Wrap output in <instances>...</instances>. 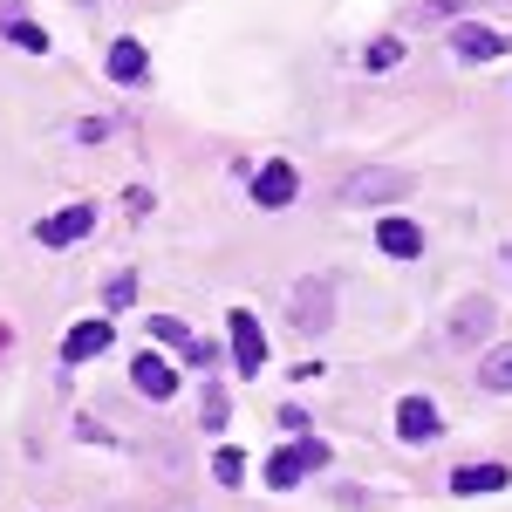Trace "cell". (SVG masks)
<instances>
[{"instance_id":"7c38bea8","label":"cell","mask_w":512,"mask_h":512,"mask_svg":"<svg viewBox=\"0 0 512 512\" xmlns=\"http://www.w3.org/2000/svg\"><path fill=\"white\" fill-rule=\"evenodd\" d=\"M506 465H458V472H451V492H458V499H485V492H506Z\"/></svg>"},{"instance_id":"ba28073f","label":"cell","mask_w":512,"mask_h":512,"mask_svg":"<svg viewBox=\"0 0 512 512\" xmlns=\"http://www.w3.org/2000/svg\"><path fill=\"white\" fill-rule=\"evenodd\" d=\"M89 226H96V212H89V205H62V212H48V219L35 226V239H41V246H76Z\"/></svg>"},{"instance_id":"277c9868","label":"cell","mask_w":512,"mask_h":512,"mask_svg":"<svg viewBox=\"0 0 512 512\" xmlns=\"http://www.w3.org/2000/svg\"><path fill=\"white\" fill-rule=\"evenodd\" d=\"M410 192H417L410 171H355L342 185V205H383V198H410Z\"/></svg>"},{"instance_id":"52a82bcc","label":"cell","mask_w":512,"mask_h":512,"mask_svg":"<svg viewBox=\"0 0 512 512\" xmlns=\"http://www.w3.org/2000/svg\"><path fill=\"white\" fill-rule=\"evenodd\" d=\"M130 383H137V396H151V403H171L178 396V369L164 355H137L130 362Z\"/></svg>"},{"instance_id":"7a4b0ae2","label":"cell","mask_w":512,"mask_h":512,"mask_svg":"<svg viewBox=\"0 0 512 512\" xmlns=\"http://www.w3.org/2000/svg\"><path fill=\"white\" fill-rule=\"evenodd\" d=\"M492 294H472V301H458L451 315H444V349H478L485 335H492Z\"/></svg>"},{"instance_id":"5b68a950","label":"cell","mask_w":512,"mask_h":512,"mask_svg":"<svg viewBox=\"0 0 512 512\" xmlns=\"http://www.w3.org/2000/svg\"><path fill=\"white\" fill-rule=\"evenodd\" d=\"M226 328H233V362H239V376H260V369H267V328L246 315V308H233V315H226Z\"/></svg>"},{"instance_id":"d6986e66","label":"cell","mask_w":512,"mask_h":512,"mask_svg":"<svg viewBox=\"0 0 512 512\" xmlns=\"http://www.w3.org/2000/svg\"><path fill=\"white\" fill-rule=\"evenodd\" d=\"M103 301H110V308H130V301H137V274H117L103 287Z\"/></svg>"},{"instance_id":"2e32d148","label":"cell","mask_w":512,"mask_h":512,"mask_svg":"<svg viewBox=\"0 0 512 512\" xmlns=\"http://www.w3.org/2000/svg\"><path fill=\"white\" fill-rule=\"evenodd\" d=\"M110 76L117 82H144V41H110Z\"/></svg>"},{"instance_id":"9c48e42d","label":"cell","mask_w":512,"mask_h":512,"mask_svg":"<svg viewBox=\"0 0 512 512\" xmlns=\"http://www.w3.org/2000/svg\"><path fill=\"white\" fill-rule=\"evenodd\" d=\"M396 437H403V444H431L437 437V403L431 396H403V403H396Z\"/></svg>"},{"instance_id":"8fae6325","label":"cell","mask_w":512,"mask_h":512,"mask_svg":"<svg viewBox=\"0 0 512 512\" xmlns=\"http://www.w3.org/2000/svg\"><path fill=\"white\" fill-rule=\"evenodd\" d=\"M151 335H158V349H178L185 362H212V342H198L178 315H158V321H151Z\"/></svg>"},{"instance_id":"6da1fadb","label":"cell","mask_w":512,"mask_h":512,"mask_svg":"<svg viewBox=\"0 0 512 512\" xmlns=\"http://www.w3.org/2000/svg\"><path fill=\"white\" fill-rule=\"evenodd\" d=\"M287 315H294V328H301V335H321V328H328V315H335V287H328L321 274L294 280V294H287Z\"/></svg>"},{"instance_id":"4fadbf2b","label":"cell","mask_w":512,"mask_h":512,"mask_svg":"<svg viewBox=\"0 0 512 512\" xmlns=\"http://www.w3.org/2000/svg\"><path fill=\"white\" fill-rule=\"evenodd\" d=\"M376 246H383L390 260H417V253H424V233H417L410 219H376Z\"/></svg>"},{"instance_id":"ac0fdd59","label":"cell","mask_w":512,"mask_h":512,"mask_svg":"<svg viewBox=\"0 0 512 512\" xmlns=\"http://www.w3.org/2000/svg\"><path fill=\"white\" fill-rule=\"evenodd\" d=\"M362 62H369V69H376V76H383V69H396V62H403V41H369V55H362Z\"/></svg>"},{"instance_id":"3957f363","label":"cell","mask_w":512,"mask_h":512,"mask_svg":"<svg viewBox=\"0 0 512 512\" xmlns=\"http://www.w3.org/2000/svg\"><path fill=\"white\" fill-rule=\"evenodd\" d=\"M321 465H328V444H321V437H308V444H294V451H274V458H267V485H274V492H287V485H301V478L321 472Z\"/></svg>"},{"instance_id":"30bf717a","label":"cell","mask_w":512,"mask_h":512,"mask_svg":"<svg viewBox=\"0 0 512 512\" xmlns=\"http://www.w3.org/2000/svg\"><path fill=\"white\" fill-rule=\"evenodd\" d=\"M294 192H301L294 164H260V171H253V198H260L267 212H280V205H294Z\"/></svg>"},{"instance_id":"9a60e30c","label":"cell","mask_w":512,"mask_h":512,"mask_svg":"<svg viewBox=\"0 0 512 512\" xmlns=\"http://www.w3.org/2000/svg\"><path fill=\"white\" fill-rule=\"evenodd\" d=\"M478 383L492 396H512V342H492L485 349V362H478Z\"/></svg>"},{"instance_id":"ffe728a7","label":"cell","mask_w":512,"mask_h":512,"mask_svg":"<svg viewBox=\"0 0 512 512\" xmlns=\"http://www.w3.org/2000/svg\"><path fill=\"white\" fill-rule=\"evenodd\" d=\"M212 472H219V485H239V472H246V458H239V451H219V458H212Z\"/></svg>"},{"instance_id":"5bb4252c","label":"cell","mask_w":512,"mask_h":512,"mask_svg":"<svg viewBox=\"0 0 512 512\" xmlns=\"http://www.w3.org/2000/svg\"><path fill=\"white\" fill-rule=\"evenodd\" d=\"M110 335H117L110 321H76V328H69V342H62V355H69V362H89V355L110 349Z\"/></svg>"},{"instance_id":"8992f818","label":"cell","mask_w":512,"mask_h":512,"mask_svg":"<svg viewBox=\"0 0 512 512\" xmlns=\"http://www.w3.org/2000/svg\"><path fill=\"white\" fill-rule=\"evenodd\" d=\"M451 55H465V62H499V55H506V35L485 28V21H458V28H451Z\"/></svg>"},{"instance_id":"e0dca14e","label":"cell","mask_w":512,"mask_h":512,"mask_svg":"<svg viewBox=\"0 0 512 512\" xmlns=\"http://www.w3.org/2000/svg\"><path fill=\"white\" fill-rule=\"evenodd\" d=\"M7 41H21L28 55H48V35H41L35 21H21V14H7Z\"/></svg>"}]
</instances>
